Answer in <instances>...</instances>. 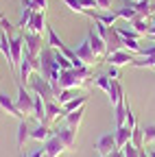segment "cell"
Returning <instances> with one entry per match:
<instances>
[{
	"label": "cell",
	"instance_id": "cell-42",
	"mask_svg": "<svg viewBox=\"0 0 155 157\" xmlns=\"http://www.w3.org/2000/svg\"><path fill=\"white\" fill-rule=\"evenodd\" d=\"M149 157H155V151H149Z\"/></svg>",
	"mask_w": 155,
	"mask_h": 157
},
{
	"label": "cell",
	"instance_id": "cell-27",
	"mask_svg": "<svg viewBox=\"0 0 155 157\" xmlns=\"http://www.w3.org/2000/svg\"><path fill=\"white\" fill-rule=\"evenodd\" d=\"M55 61H57V66H59V70H70V68H74L72 61H70L64 52H59V50H55Z\"/></svg>",
	"mask_w": 155,
	"mask_h": 157
},
{
	"label": "cell",
	"instance_id": "cell-38",
	"mask_svg": "<svg viewBox=\"0 0 155 157\" xmlns=\"http://www.w3.org/2000/svg\"><path fill=\"white\" fill-rule=\"evenodd\" d=\"M107 76H109V78H118V68H116V66H109V68H107Z\"/></svg>",
	"mask_w": 155,
	"mask_h": 157
},
{
	"label": "cell",
	"instance_id": "cell-31",
	"mask_svg": "<svg viewBox=\"0 0 155 157\" xmlns=\"http://www.w3.org/2000/svg\"><path fill=\"white\" fill-rule=\"evenodd\" d=\"M66 2V7L70 9V11H74V13H87V9L81 5V0H64Z\"/></svg>",
	"mask_w": 155,
	"mask_h": 157
},
{
	"label": "cell",
	"instance_id": "cell-25",
	"mask_svg": "<svg viewBox=\"0 0 155 157\" xmlns=\"http://www.w3.org/2000/svg\"><path fill=\"white\" fill-rule=\"evenodd\" d=\"M129 26H131L133 31H138L140 35H146V33H149V24H146V20H144V17H140V15L135 17L133 22H129Z\"/></svg>",
	"mask_w": 155,
	"mask_h": 157
},
{
	"label": "cell",
	"instance_id": "cell-7",
	"mask_svg": "<svg viewBox=\"0 0 155 157\" xmlns=\"http://www.w3.org/2000/svg\"><path fill=\"white\" fill-rule=\"evenodd\" d=\"M105 59H107V66H116V68H120V66H131V61L135 59V55L122 48V50H116V52L107 55Z\"/></svg>",
	"mask_w": 155,
	"mask_h": 157
},
{
	"label": "cell",
	"instance_id": "cell-21",
	"mask_svg": "<svg viewBox=\"0 0 155 157\" xmlns=\"http://www.w3.org/2000/svg\"><path fill=\"white\" fill-rule=\"evenodd\" d=\"M133 9H135V13H138L140 17H149V15L155 11V7L149 2V0H135V2H133Z\"/></svg>",
	"mask_w": 155,
	"mask_h": 157
},
{
	"label": "cell",
	"instance_id": "cell-11",
	"mask_svg": "<svg viewBox=\"0 0 155 157\" xmlns=\"http://www.w3.org/2000/svg\"><path fill=\"white\" fill-rule=\"evenodd\" d=\"M0 107H2L9 116H13V118H17V120H26V118L22 116V111L17 109V105H15V101L11 96H7L5 92H0Z\"/></svg>",
	"mask_w": 155,
	"mask_h": 157
},
{
	"label": "cell",
	"instance_id": "cell-23",
	"mask_svg": "<svg viewBox=\"0 0 155 157\" xmlns=\"http://www.w3.org/2000/svg\"><path fill=\"white\" fill-rule=\"evenodd\" d=\"M94 85L99 87V90H103L105 94H109V90H111V78L107 76V74H99L94 78Z\"/></svg>",
	"mask_w": 155,
	"mask_h": 157
},
{
	"label": "cell",
	"instance_id": "cell-10",
	"mask_svg": "<svg viewBox=\"0 0 155 157\" xmlns=\"http://www.w3.org/2000/svg\"><path fill=\"white\" fill-rule=\"evenodd\" d=\"M105 44H107V55H111L116 50H122V37H120V33H118L116 26H109L107 37H105Z\"/></svg>",
	"mask_w": 155,
	"mask_h": 157
},
{
	"label": "cell",
	"instance_id": "cell-33",
	"mask_svg": "<svg viewBox=\"0 0 155 157\" xmlns=\"http://www.w3.org/2000/svg\"><path fill=\"white\" fill-rule=\"evenodd\" d=\"M120 151L125 153V157H140V148H135V146H133L131 142H129V144H127L125 148H120Z\"/></svg>",
	"mask_w": 155,
	"mask_h": 157
},
{
	"label": "cell",
	"instance_id": "cell-44",
	"mask_svg": "<svg viewBox=\"0 0 155 157\" xmlns=\"http://www.w3.org/2000/svg\"><path fill=\"white\" fill-rule=\"evenodd\" d=\"M2 20H5V13H0V22H2Z\"/></svg>",
	"mask_w": 155,
	"mask_h": 157
},
{
	"label": "cell",
	"instance_id": "cell-22",
	"mask_svg": "<svg viewBox=\"0 0 155 157\" xmlns=\"http://www.w3.org/2000/svg\"><path fill=\"white\" fill-rule=\"evenodd\" d=\"M83 113H85V109L81 107V109H76V111H70V113H66V122H68V127H74V129H79V124L83 122Z\"/></svg>",
	"mask_w": 155,
	"mask_h": 157
},
{
	"label": "cell",
	"instance_id": "cell-35",
	"mask_svg": "<svg viewBox=\"0 0 155 157\" xmlns=\"http://www.w3.org/2000/svg\"><path fill=\"white\" fill-rule=\"evenodd\" d=\"M144 142H153L155 144V124L144 127Z\"/></svg>",
	"mask_w": 155,
	"mask_h": 157
},
{
	"label": "cell",
	"instance_id": "cell-18",
	"mask_svg": "<svg viewBox=\"0 0 155 157\" xmlns=\"http://www.w3.org/2000/svg\"><path fill=\"white\" fill-rule=\"evenodd\" d=\"M109 103L116 107V105H118L120 101H122V98H125V90H122V85H120V81H118V78H111V90H109Z\"/></svg>",
	"mask_w": 155,
	"mask_h": 157
},
{
	"label": "cell",
	"instance_id": "cell-34",
	"mask_svg": "<svg viewBox=\"0 0 155 157\" xmlns=\"http://www.w3.org/2000/svg\"><path fill=\"white\" fill-rule=\"evenodd\" d=\"M125 124H127L129 129H135V127H138V120H135V113L131 111V107H127V120H125Z\"/></svg>",
	"mask_w": 155,
	"mask_h": 157
},
{
	"label": "cell",
	"instance_id": "cell-4",
	"mask_svg": "<svg viewBox=\"0 0 155 157\" xmlns=\"http://www.w3.org/2000/svg\"><path fill=\"white\" fill-rule=\"evenodd\" d=\"M22 37H24V46H26V50H29L31 55H35V57H40V52H42L44 46H46L44 39H42V35L31 33V31H24Z\"/></svg>",
	"mask_w": 155,
	"mask_h": 157
},
{
	"label": "cell",
	"instance_id": "cell-30",
	"mask_svg": "<svg viewBox=\"0 0 155 157\" xmlns=\"http://www.w3.org/2000/svg\"><path fill=\"white\" fill-rule=\"evenodd\" d=\"M33 9H29V7H24V11H22V15H20V22H17V26H20L22 31L29 26V22H31V17H33Z\"/></svg>",
	"mask_w": 155,
	"mask_h": 157
},
{
	"label": "cell",
	"instance_id": "cell-36",
	"mask_svg": "<svg viewBox=\"0 0 155 157\" xmlns=\"http://www.w3.org/2000/svg\"><path fill=\"white\" fill-rule=\"evenodd\" d=\"M96 7L101 11H111V0H96Z\"/></svg>",
	"mask_w": 155,
	"mask_h": 157
},
{
	"label": "cell",
	"instance_id": "cell-28",
	"mask_svg": "<svg viewBox=\"0 0 155 157\" xmlns=\"http://www.w3.org/2000/svg\"><path fill=\"white\" fill-rule=\"evenodd\" d=\"M74 96H79V92H76V90H61V92H59V96H57L55 101H57V103H59V105L64 107L68 101H72Z\"/></svg>",
	"mask_w": 155,
	"mask_h": 157
},
{
	"label": "cell",
	"instance_id": "cell-29",
	"mask_svg": "<svg viewBox=\"0 0 155 157\" xmlns=\"http://www.w3.org/2000/svg\"><path fill=\"white\" fill-rule=\"evenodd\" d=\"M118 13V17H122V20H127V22H133L135 17H138V13H135V9H133V5L131 7H122V9H118L116 11Z\"/></svg>",
	"mask_w": 155,
	"mask_h": 157
},
{
	"label": "cell",
	"instance_id": "cell-32",
	"mask_svg": "<svg viewBox=\"0 0 155 157\" xmlns=\"http://www.w3.org/2000/svg\"><path fill=\"white\" fill-rule=\"evenodd\" d=\"M92 20H94V24H92V29H94L96 33H99V35H101V37L105 39V37H107V31H109V26H107V24H103L101 20H96V17H92Z\"/></svg>",
	"mask_w": 155,
	"mask_h": 157
},
{
	"label": "cell",
	"instance_id": "cell-17",
	"mask_svg": "<svg viewBox=\"0 0 155 157\" xmlns=\"http://www.w3.org/2000/svg\"><path fill=\"white\" fill-rule=\"evenodd\" d=\"M131 133H133V129H129L127 124L125 127H118L114 131V135H116V146L118 148H125L129 142H131Z\"/></svg>",
	"mask_w": 155,
	"mask_h": 157
},
{
	"label": "cell",
	"instance_id": "cell-5",
	"mask_svg": "<svg viewBox=\"0 0 155 157\" xmlns=\"http://www.w3.org/2000/svg\"><path fill=\"white\" fill-rule=\"evenodd\" d=\"M96 151H99V157H109L114 151H118V146H116V135L114 133L101 135L99 142H96Z\"/></svg>",
	"mask_w": 155,
	"mask_h": 157
},
{
	"label": "cell",
	"instance_id": "cell-12",
	"mask_svg": "<svg viewBox=\"0 0 155 157\" xmlns=\"http://www.w3.org/2000/svg\"><path fill=\"white\" fill-rule=\"evenodd\" d=\"M55 135L68 146V151L74 148V142H76V129L74 127H68V124L66 127H59V129H55Z\"/></svg>",
	"mask_w": 155,
	"mask_h": 157
},
{
	"label": "cell",
	"instance_id": "cell-13",
	"mask_svg": "<svg viewBox=\"0 0 155 157\" xmlns=\"http://www.w3.org/2000/svg\"><path fill=\"white\" fill-rule=\"evenodd\" d=\"M46 26H48V24H46V11H35L33 17H31V22H29V26H26V31L42 35V33L46 31Z\"/></svg>",
	"mask_w": 155,
	"mask_h": 157
},
{
	"label": "cell",
	"instance_id": "cell-16",
	"mask_svg": "<svg viewBox=\"0 0 155 157\" xmlns=\"http://www.w3.org/2000/svg\"><path fill=\"white\" fill-rule=\"evenodd\" d=\"M59 118H66V111L59 103H50L46 101V122H57Z\"/></svg>",
	"mask_w": 155,
	"mask_h": 157
},
{
	"label": "cell",
	"instance_id": "cell-20",
	"mask_svg": "<svg viewBox=\"0 0 155 157\" xmlns=\"http://www.w3.org/2000/svg\"><path fill=\"white\" fill-rule=\"evenodd\" d=\"M85 103H87V96H85V94H79V96H74L72 101H68V103L64 105V111H66V113H70V111H76V109L85 107Z\"/></svg>",
	"mask_w": 155,
	"mask_h": 157
},
{
	"label": "cell",
	"instance_id": "cell-1",
	"mask_svg": "<svg viewBox=\"0 0 155 157\" xmlns=\"http://www.w3.org/2000/svg\"><path fill=\"white\" fill-rule=\"evenodd\" d=\"M87 85H90V81L81 78L79 74H76L74 68L59 70V87L61 90H79V87H87Z\"/></svg>",
	"mask_w": 155,
	"mask_h": 157
},
{
	"label": "cell",
	"instance_id": "cell-3",
	"mask_svg": "<svg viewBox=\"0 0 155 157\" xmlns=\"http://www.w3.org/2000/svg\"><path fill=\"white\" fill-rule=\"evenodd\" d=\"M33 98H35V94H31V92L24 87V83H17L15 105H17V109L22 111L24 118H26V116H33Z\"/></svg>",
	"mask_w": 155,
	"mask_h": 157
},
{
	"label": "cell",
	"instance_id": "cell-2",
	"mask_svg": "<svg viewBox=\"0 0 155 157\" xmlns=\"http://www.w3.org/2000/svg\"><path fill=\"white\" fill-rule=\"evenodd\" d=\"M29 87L33 90V94L42 96L44 101H48V98H55V92H52L50 83L46 81V78H44L42 74H37V72H35V74L29 78Z\"/></svg>",
	"mask_w": 155,
	"mask_h": 157
},
{
	"label": "cell",
	"instance_id": "cell-6",
	"mask_svg": "<svg viewBox=\"0 0 155 157\" xmlns=\"http://www.w3.org/2000/svg\"><path fill=\"white\" fill-rule=\"evenodd\" d=\"M87 42H90V46H92L94 55L99 57V61L107 57V44H105V39H103L99 33H96L94 29H90V33H87Z\"/></svg>",
	"mask_w": 155,
	"mask_h": 157
},
{
	"label": "cell",
	"instance_id": "cell-15",
	"mask_svg": "<svg viewBox=\"0 0 155 157\" xmlns=\"http://www.w3.org/2000/svg\"><path fill=\"white\" fill-rule=\"evenodd\" d=\"M52 135H55V129H50L48 122H40V124L31 131V140H35V142H46V140H50Z\"/></svg>",
	"mask_w": 155,
	"mask_h": 157
},
{
	"label": "cell",
	"instance_id": "cell-26",
	"mask_svg": "<svg viewBox=\"0 0 155 157\" xmlns=\"http://www.w3.org/2000/svg\"><path fill=\"white\" fill-rule=\"evenodd\" d=\"M122 48L133 52V55H140V50H142V46L138 44V39H129V37H122Z\"/></svg>",
	"mask_w": 155,
	"mask_h": 157
},
{
	"label": "cell",
	"instance_id": "cell-41",
	"mask_svg": "<svg viewBox=\"0 0 155 157\" xmlns=\"http://www.w3.org/2000/svg\"><path fill=\"white\" fill-rule=\"evenodd\" d=\"M109 157H125V153H122V151H120V148H118V151H114V153H111V155H109Z\"/></svg>",
	"mask_w": 155,
	"mask_h": 157
},
{
	"label": "cell",
	"instance_id": "cell-40",
	"mask_svg": "<svg viewBox=\"0 0 155 157\" xmlns=\"http://www.w3.org/2000/svg\"><path fill=\"white\" fill-rule=\"evenodd\" d=\"M146 35H149V37H155V22L149 26V33H146Z\"/></svg>",
	"mask_w": 155,
	"mask_h": 157
},
{
	"label": "cell",
	"instance_id": "cell-45",
	"mask_svg": "<svg viewBox=\"0 0 155 157\" xmlns=\"http://www.w3.org/2000/svg\"><path fill=\"white\" fill-rule=\"evenodd\" d=\"M24 157H29V155H24Z\"/></svg>",
	"mask_w": 155,
	"mask_h": 157
},
{
	"label": "cell",
	"instance_id": "cell-37",
	"mask_svg": "<svg viewBox=\"0 0 155 157\" xmlns=\"http://www.w3.org/2000/svg\"><path fill=\"white\" fill-rule=\"evenodd\" d=\"M33 2H35L37 11H46L48 9V0H33Z\"/></svg>",
	"mask_w": 155,
	"mask_h": 157
},
{
	"label": "cell",
	"instance_id": "cell-9",
	"mask_svg": "<svg viewBox=\"0 0 155 157\" xmlns=\"http://www.w3.org/2000/svg\"><path fill=\"white\" fill-rule=\"evenodd\" d=\"M74 52H76V57H79L85 66H90V68L99 63V57L94 55V50H92V46H90V42H87V39H85V42H83L79 48H76Z\"/></svg>",
	"mask_w": 155,
	"mask_h": 157
},
{
	"label": "cell",
	"instance_id": "cell-39",
	"mask_svg": "<svg viewBox=\"0 0 155 157\" xmlns=\"http://www.w3.org/2000/svg\"><path fill=\"white\" fill-rule=\"evenodd\" d=\"M81 5L85 9H96V0H81Z\"/></svg>",
	"mask_w": 155,
	"mask_h": 157
},
{
	"label": "cell",
	"instance_id": "cell-46",
	"mask_svg": "<svg viewBox=\"0 0 155 157\" xmlns=\"http://www.w3.org/2000/svg\"><path fill=\"white\" fill-rule=\"evenodd\" d=\"M153 70H155V68H153Z\"/></svg>",
	"mask_w": 155,
	"mask_h": 157
},
{
	"label": "cell",
	"instance_id": "cell-43",
	"mask_svg": "<svg viewBox=\"0 0 155 157\" xmlns=\"http://www.w3.org/2000/svg\"><path fill=\"white\" fill-rule=\"evenodd\" d=\"M140 157H149V155H146V153H144V151H140Z\"/></svg>",
	"mask_w": 155,
	"mask_h": 157
},
{
	"label": "cell",
	"instance_id": "cell-24",
	"mask_svg": "<svg viewBox=\"0 0 155 157\" xmlns=\"http://www.w3.org/2000/svg\"><path fill=\"white\" fill-rule=\"evenodd\" d=\"M131 144H133L135 148L142 151V146H144V129H140V127L133 129V133H131Z\"/></svg>",
	"mask_w": 155,
	"mask_h": 157
},
{
	"label": "cell",
	"instance_id": "cell-8",
	"mask_svg": "<svg viewBox=\"0 0 155 157\" xmlns=\"http://www.w3.org/2000/svg\"><path fill=\"white\" fill-rule=\"evenodd\" d=\"M22 55H24V37L15 35L11 37V70L17 68V63L22 61Z\"/></svg>",
	"mask_w": 155,
	"mask_h": 157
},
{
	"label": "cell",
	"instance_id": "cell-19",
	"mask_svg": "<svg viewBox=\"0 0 155 157\" xmlns=\"http://www.w3.org/2000/svg\"><path fill=\"white\" fill-rule=\"evenodd\" d=\"M31 137V129H29V124H26V120H20V124H17V135H15V142H17V146L20 148H24V144H26V140Z\"/></svg>",
	"mask_w": 155,
	"mask_h": 157
},
{
	"label": "cell",
	"instance_id": "cell-14",
	"mask_svg": "<svg viewBox=\"0 0 155 157\" xmlns=\"http://www.w3.org/2000/svg\"><path fill=\"white\" fill-rule=\"evenodd\" d=\"M44 148H46V155H48V157H59L61 153H66V151H68V146H66V144H64L57 135H52L50 140H46V142H44Z\"/></svg>",
	"mask_w": 155,
	"mask_h": 157
}]
</instances>
